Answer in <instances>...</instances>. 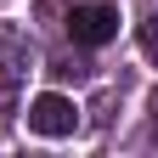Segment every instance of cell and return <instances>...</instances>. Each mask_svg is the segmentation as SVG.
Listing matches in <instances>:
<instances>
[{"mask_svg":"<svg viewBox=\"0 0 158 158\" xmlns=\"http://www.w3.org/2000/svg\"><path fill=\"white\" fill-rule=\"evenodd\" d=\"M34 68V51H28V34L17 23H0V73L6 79H23Z\"/></svg>","mask_w":158,"mask_h":158,"instance_id":"3","label":"cell"},{"mask_svg":"<svg viewBox=\"0 0 158 158\" xmlns=\"http://www.w3.org/2000/svg\"><path fill=\"white\" fill-rule=\"evenodd\" d=\"M135 40H141V56H147V62H158V11H152V17H141Z\"/></svg>","mask_w":158,"mask_h":158,"instance_id":"4","label":"cell"},{"mask_svg":"<svg viewBox=\"0 0 158 158\" xmlns=\"http://www.w3.org/2000/svg\"><path fill=\"white\" fill-rule=\"evenodd\" d=\"M68 34H73V45H107V40L118 34V6H107V0L73 6L68 11Z\"/></svg>","mask_w":158,"mask_h":158,"instance_id":"1","label":"cell"},{"mask_svg":"<svg viewBox=\"0 0 158 158\" xmlns=\"http://www.w3.org/2000/svg\"><path fill=\"white\" fill-rule=\"evenodd\" d=\"M28 130L34 135H73L79 130V107L68 102V96H56V90H45V96H34L28 102Z\"/></svg>","mask_w":158,"mask_h":158,"instance_id":"2","label":"cell"}]
</instances>
